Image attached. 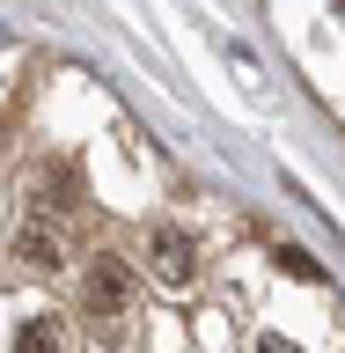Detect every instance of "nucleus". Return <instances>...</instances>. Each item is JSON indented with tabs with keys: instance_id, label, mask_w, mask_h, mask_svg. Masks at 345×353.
<instances>
[{
	"instance_id": "f257e3e1",
	"label": "nucleus",
	"mask_w": 345,
	"mask_h": 353,
	"mask_svg": "<svg viewBox=\"0 0 345 353\" xmlns=\"http://www.w3.org/2000/svg\"><path fill=\"white\" fill-rule=\"evenodd\" d=\"M125 294H132V272L118 258H96L81 272V302H88V316H118L125 309Z\"/></svg>"
},
{
	"instance_id": "f03ea898",
	"label": "nucleus",
	"mask_w": 345,
	"mask_h": 353,
	"mask_svg": "<svg viewBox=\"0 0 345 353\" xmlns=\"http://www.w3.org/2000/svg\"><path fill=\"white\" fill-rule=\"evenodd\" d=\"M147 258H154V272H162V280H169V287H184V280H191V272H198L191 243L176 236V228H154V236H147Z\"/></svg>"
},
{
	"instance_id": "7ed1b4c3",
	"label": "nucleus",
	"mask_w": 345,
	"mask_h": 353,
	"mask_svg": "<svg viewBox=\"0 0 345 353\" xmlns=\"http://www.w3.org/2000/svg\"><path fill=\"white\" fill-rule=\"evenodd\" d=\"M15 353H66V331L52 324V316H30V324L15 331Z\"/></svg>"
},
{
	"instance_id": "20e7f679",
	"label": "nucleus",
	"mask_w": 345,
	"mask_h": 353,
	"mask_svg": "<svg viewBox=\"0 0 345 353\" xmlns=\"http://www.w3.org/2000/svg\"><path fill=\"white\" fill-rule=\"evenodd\" d=\"M22 258H30V265H59V236H52V221H30V236H22Z\"/></svg>"
},
{
	"instance_id": "39448f33",
	"label": "nucleus",
	"mask_w": 345,
	"mask_h": 353,
	"mask_svg": "<svg viewBox=\"0 0 345 353\" xmlns=\"http://www.w3.org/2000/svg\"><path fill=\"white\" fill-rule=\"evenodd\" d=\"M280 272H294V280H316V287H324V265L309 258V250H294V243H280Z\"/></svg>"
},
{
	"instance_id": "423d86ee",
	"label": "nucleus",
	"mask_w": 345,
	"mask_h": 353,
	"mask_svg": "<svg viewBox=\"0 0 345 353\" xmlns=\"http://www.w3.org/2000/svg\"><path fill=\"white\" fill-rule=\"evenodd\" d=\"M258 353H294V346H286V339H258Z\"/></svg>"
}]
</instances>
